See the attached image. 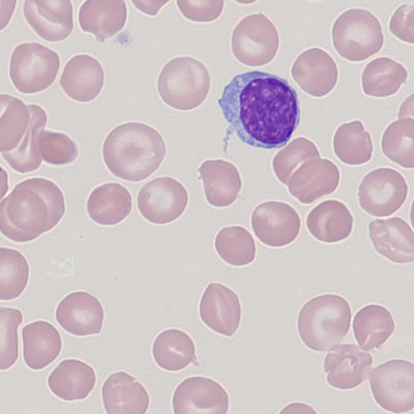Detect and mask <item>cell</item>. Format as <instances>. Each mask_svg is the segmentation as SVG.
Here are the masks:
<instances>
[{
  "mask_svg": "<svg viewBox=\"0 0 414 414\" xmlns=\"http://www.w3.org/2000/svg\"><path fill=\"white\" fill-rule=\"evenodd\" d=\"M208 203L215 207L231 205L242 187L241 178L235 166L221 160H207L198 169Z\"/></svg>",
  "mask_w": 414,
  "mask_h": 414,
  "instance_id": "cell-26",
  "label": "cell"
},
{
  "mask_svg": "<svg viewBox=\"0 0 414 414\" xmlns=\"http://www.w3.org/2000/svg\"><path fill=\"white\" fill-rule=\"evenodd\" d=\"M39 147L41 158L53 165L69 164L78 155L76 143L67 134L57 131L43 130Z\"/></svg>",
  "mask_w": 414,
  "mask_h": 414,
  "instance_id": "cell-40",
  "label": "cell"
},
{
  "mask_svg": "<svg viewBox=\"0 0 414 414\" xmlns=\"http://www.w3.org/2000/svg\"><path fill=\"white\" fill-rule=\"evenodd\" d=\"M319 158L320 155L315 144L304 137H299L294 139L275 156L272 160L273 171L279 180L287 185L293 173L303 162Z\"/></svg>",
  "mask_w": 414,
  "mask_h": 414,
  "instance_id": "cell-38",
  "label": "cell"
},
{
  "mask_svg": "<svg viewBox=\"0 0 414 414\" xmlns=\"http://www.w3.org/2000/svg\"><path fill=\"white\" fill-rule=\"evenodd\" d=\"M104 317V309L98 299L84 291L67 295L55 310L57 323L66 331L77 336L100 333Z\"/></svg>",
  "mask_w": 414,
  "mask_h": 414,
  "instance_id": "cell-15",
  "label": "cell"
},
{
  "mask_svg": "<svg viewBox=\"0 0 414 414\" xmlns=\"http://www.w3.org/2000/svg\"><path fill=\"white\" fill-rule=\"evenodd\" d=\"M104 73L97 59L88 55H77L65 64L60 85L71 99L88 102L102 90Z\"/></svg>",
  "mask_w": 414,
  "mask_h": 414,
  "instance_id": "cell-22",
  "label": "cell"
},
{
  "mask_svg": "<svg viewBox=\"0 0 414 414\" xmlns=\"http://www.w3.org/2000/svg\"><path fill=\"white\" fill-rule=\"evenodd\" d=\"M214 245L220 257L232 266H244L255 259L256 245L254 238L242 227L223 228L217 234Z\"/></svg>",
  "mask_w": 414,
  "mask_h": 414,
  "instance_id": "cell-36",
  "label": "cell"
},
{
  "mask_svg": "<svg viewBox=\"0 0 414 414\" xmlns=\"http://www.w3.org/2000/svg\"><path fill=\"white\" fill-rule=\"evenodd\" d=\"M60 66L59 55L36 42L24 43L14 49L10 60L9 75L21 93H37L55 81Z\"/></svg>",
  "mask_w": 414,
  "mask_h": 414,
  "instance_id": "cell-7",
  "label": "cell"
},
{
  "mask_svg": "<svg viewBox=\"0 0 414 414\" xmlns=\"http://www.w3.org/2000/svg\"><path fill=\"white\" fill-rule=\"evenodd\" d=\"M218 104L229 129L255 148L284 147L300 122L296 90L286 80L260 71L235 76Z\"/></svg>",
  "mask_w": 414,
  "mask_h": 414,
  "instance_id": "cell-1",
  "label": "cell"
},
{
  "mask_svg": "<svg viewBox=\"0 0 414 414\" xmlns=\"http://www.w3.org/2000/svg\"><path fill=\"white\" fill-rule=\"evenodd\" d=\"M156 363L162 369L177 371L195 363V345L184 331L170 329L162 331L156 338L152 348Z\"/></svg>",
  "mask_w": 414,
  "mask_h": 414,
  "instance_id": "cell-30",
  "label": "cell"
},
{
  "mask_svg": "<svg viewBox=\"0 0 414 414\" xmlns=\"http://www.w3.org/2000/svg\"><path fill=\"white\" fill-rule=\"evenodd\" d=\"M210 87V76L206 66L189 57H179L169 61L158 80V90L169 106L189 110L199 106Z\"/></svg>",
  "mask_w": 414,
  "mask_h": 414,
  "instance_id": "cell-5",
  "label": "cell"
},
{
  "mask_svg": "<svg viewBox=\"0 0 414 414\" xmlns=\"http://www.w3.org/2000/svg\"><path fill=\"white\" fill-rule=\"evenodd\" d=\"M22 322V313L17 308H0V369L6 370L18 358V328Z\"/></svg>",
  "mask_w": 414,
  "mask_h": 414,
  "instance_id": "cell-39",
  "label": "cell"
},
{
  "mask_svg": "<svg viewBox=\"0 0 414 414\" xmlns=\"http://www.w3.org/2000/svg\"><path fill=\"white\" fill-rule=\"evenodd\" d=\"M351 317L350 306L341 296H317L300 310L297 322L300 338L312 350H331L347 335Z\"/></svg>",
  "mask_w": 414,
  "mask_h": 414,
  "instance_id": "cell-4",
  "label": "cell"
},
{
  "mask_svg": "<svg viewBox=\"0 0 414 414\" xmlns=\"http://www.w3.org/2000/svg\"><path fill=\"white\" fill-rule=\"evenodd\" d=\"M199 313L202 321L212 330L232 336L241 320L239 297L226 285L210 283L201 297Z\"/></svg>",
  "mask_w": 414,
  "mask_h": 414,
  "instance_id": "cell-18",
  "label": "cell"
},
{
  "mask_svg": "<svg viewBox=\"0 0 414 414\" xmlns=\"http://www.w3.org/2000/svg\"><path fill=\"white\" fill-rule=\"evenodd\" d=\"M408 194L403 177L389 168L369 172L359 186L358 197L363 210L376 217L389 216L403 205Z\"/></svg>",
  "mask_w": 414,
  "mask_h": 414,
  "instance_id": "cell-10",
  "label": "cell"
},
{
  "mask_svg": "<svg viewBox=\"0 0 414 414\" xmlns=\"http://www.w3.org/2000/svg\"><path fill=\"white\" fill-rule=\"evenodd\" d=\"M413 5L404 4L394 13L389 21L391 33L407 43H413Z\"/></svg>",
  "mask_w": 414,
  "mask_h": 414,
  "instance_id": "cell-42",
  "label": "cell"
},
{
  "mask_svg": "<svg viewBox=\"0 0 414 414\" xmlns=\"http://www.w3.org/2000/svg\"><path fill=\"white\" fill-rule=\"evenodd\" d=\"M306 225L316 239L336 243L352 232L353 217L347 207L336 200H327L314 208L308 215Z\"/></svg>",
  "mask_w": 414,
  "mask_h": 414,
  "instance_id": "cell-28",
  "label": "cell"
},
{
  "mask_svg": "<svg viewBox=\"0 0 414 414\" xmlns=\"http://www.w3.org/2000/svg\"><path fill=\"white\" fill-rule=\"evenodd\" d=\"M102 398L108 414H144L149 404L146 388L124 371L108 377L102 387Z\"/></svg>",
  "mask_w": 414,
  "mask_h": 414,
  "instance_id": "cell-21",
  "label": "cell"
},
{
  "mask_svg": "<svg viewBox=\"0 0 414 414\" xmlns=\"http://www.w3.org/2000/svg\"><path fill=\"white\" fill-rule=\"evenodd\" d=\"M132 2L142 12L149 15H156L162 6L167 1H132Z\"/></svg>",
  "mask_w": 414,
  "mask_h": 414,
  "instance_id": "cell-43",
  "label": "cell"
},
{
  "mask_svg": "<svg viewBox=\"0 0 414 414\" xmlns=\"http://www.w3.org/2000/svg\"><path fill=\"white\" fill-rule=\"evenodd\" d=\"M177 3L185 17L200 22L216 20L223 8V1H177Z\"/></svg>",
  "mask_w": 414,
  "mask_h": 414,
  "instance_id": "cell-41",
  "label": "cell"
},
{
  "mask_svg": "<svg viewBox=\"0 0 414 414\" xmlns=\"http://www.w3.org/2000/svg\"><path fill=\"white\" fill-rule=\"evenodd\" d=\"M333 150L338 158L348 165H360L372 156L370 134L359 120L340 125L333 137Z\"/></svg>",
  "mask_w": 414,
  "mask_h": 414,
  "instance_id": "cell-34",
  "label": "cell"
},
{
  "mask_svg": "<svg viewBox=\"0 0 414 414\" xmlns=\"http://www.w3.org/2000/svg\"><path fill=\"white\" fill-rule=\"evenodd\" d=\"M407 77V71L401 64L388 57L376 58L363 71V90L368 96L386 97L395 94Z\"/></svg>",
  "mask_w": 414,
  "mask_h": 414,
  "instance_id": "cell-32",
  "label": "cell"
},
{
  "mask_svg": "<svg viewBox=\"0 0 414 414\" xmlns=\"http://www.w3.org/2000/svg\"><path fill=\"white\" fill-rule=\"evenodd\" d=\"M130 192L117 183H107L95 188L88 198L86 210L90 218L100 225H115L132 210Z\"/></svg>",
  "mask_w": 414,
  "mask_h": 414,
  "instance_id": "cell-27",
  "label": "cell"
},
{
  "mask_svg": "<svg viewBox=\"0 0 414 414\" xmlns=\"http://www.w3.org/2000/svg\"><path fill=\"white\" fill-rule=\"evenodd\" d=\"M31 120L28 131L17 148L10 152L1 153L13 170L26 173L37 170L41 165L39 141L41 132L47 122L46 111L39 106L28 105Z\"/></svg>",
  "mask_w": 414,
  "mask_h": 414,
  "instance_id": "cell-31",
  "label": "cell"
},
{
  "mask_svg": "<svg viewBox=\"0 0 414 414\" xmlns=\"http://www.w3.org/2000/svg\"><path fill=\"white\" fill-rule=\"evenodd\" d=\"M95 372L92 366L76 359L62 361L48 377L51 392L64 401L85 399L95 387Z\"/></svg>",
  "mask_w": 414,
  "mask_h": 414,
  "instance_id": "cell-25",
  "label": "cell"
},
{
  "mask_svg": "<svg viewBox=\"0 0 414 414\" xmlns=\"http://www.w3.org/2000/svg\"><path fill=\"white\" fill-rule=\"evenodd\" d=\"M279 43L276 27L262 13L244 17L235 27L231 38L235 57L249 66L268 64L275 56Z\"/></svg>",
  "mask_w": 414,
  "mask_h": 414,
  "instance_id": "cell-9",
  "label": "cell"
},
{
  "mask_svg": "<svg viewBox=\"0 0 414 414\" xmlns=\"http://www.w3.org/2000/svg\"><path fill=\"white\" fill-rule=\"evenodd\" d=\"M29 267L25 257L18 250L0 248V299L12 300L25 290Z\"/></svg>",
  "mask_w": 414,
  "mask_h": 414,
  "instance_id": "cell-37",
  "label": "cell"
},
{
  "mask_svg": "<svg viewBox=\"0 0 414 414\" xmlns=\"http://www.w3.org/2000/svg\"><path fill=\"white\" fill-rule=\"evenodd\" d=\"M332 40L341 57L352 62H361L380 50L383 35L374 15L365 9L352 8L335 21Z\"/></svg>",
  "mask_w": 414,
  "mask_h": 414,
  "instance_id": "cell-6",
  "label": "cell"
},
{
  "mask_svg": "<svg viewBox=\"0 0 414 414\" xmlns=\"http://www.w3.org/2000/svg\"><path fill=\"white\" fill-rule=\"evenodd\" d=\"M165 153V142L157 130L133 122L113 129L102 148L103 159L109 171L130 182L149 177L159 167Z\"/></svg>",
  "mask_w": 414,
  "mask_h": 414,
  "instance_id": "cell-3",
  "label": "cell"
},
{
  "mask_svg": "<svg viewBox=\"0 0 414 414\" xmlns=\"http://www.w3.org/2000/svg\"><path fill=\"white\" fill-rule=\"evenodd\" d=\"M0 151L10 152L25 136L31 120L29 106L9 94L0 96Z\"/></svg>",
  "mask_w": 414,
  "mask_h": 414,
  "instance_id": "cell-33",
  "label": "cell"
},
{
  "mask_svg": "<svg viewBox=\"0 0 414 414\" xmlns=\"http://www.w3.org/2000/svg\"><path fill=\"white\" fill-rule=\"evenodd\" d=\"M368 232L377 252L391 262L403 264L413 261V231L401 218L373 220L368 224Z\"/></svg>",
  "mask_w": 414,
  "mask_h": 414,
  "instance_id": "cell-20",
  "label": "cell"
},
{
  "mask_svg": "<svg viewBox=\"0 0 414 414\" xmlns=\"http://www.w3.org/2000/svg\"><path fill=\"white\" fill-rule=\"evenodd\" d=\"M23 358L33 370H41L51 364L60 355L62 338L51 323L38 320L26 324L22 329Z\"/></svg>",
  "mask_w": 414,
  "mask_h": 414,
  "instance_id": "cell-24",
  "label": "cell"
},
{
  "mask_svg": "<svg viewBox=\"0 0 414 414\" xmlns=\"http://www.w3.org/2000/svg\"><path fill=\"white\" fill-rule=\"evenodd\" d=\"M251 227L256 236L270 247L291 243L299 234L301 220L290 205L268 201L258 205L251 215Z\"/></svg>",
  "mask_w": 414,
  "mask_h": 414,
  "instance_id": "cell-13",
  "label": "cell"
},
{
  "mask_svg": "<svg viewBox=\"0 0 414 414\" xmlns=\"http://www.w3.org/2000/svg\"><path fill=\"white\" fill-rule=\"evenodd\" d=\"M340 180L338 167L327 159H312L303 162L288 182L290 194L301 203L309 204L333 192Z\"/></svg>",
  "mask_w": 414,
  "mask_h": 414,
  "instance_id": "cell-17",
  "label": "cell"
},
{
  "mask_svg": "<svg viewBox=\"0 0 414 414\" xmlns=\"http://www.w3.org/2000/svg\"><path fill=\"white\" fill-rule=\"evenodd\" d=\"M352 329L359 347L369 351L379 348L387 341L394 331L395 324L385 307L369 304L356 313Z\"/></svg>",
  "mask_w": 414,
  "mask_h": 414,
  "instance_id": "cell-29",
  "label": "cell"
},
{
  "mask_svg": "<svg viewBox=\"0 0 414 414\" xmlns=\"http://www.w3.org/2000/svg\"><path fill=\"white\" fill-rule=\"evenodd\" d=\"M228 406L226 390L215 380L202 376L189 377L182 380L172 397L175 414H225Z\"/></svg>",
  "mask_w": 414,
  "mask_h": 414,
  "instance_id": "cell-12",
  "label": "cell"
},
{
  "mask_svg": "<svg viewBox=\"0 0 414 414\" xmlns=\"http://www.w3.org/2000/svg\"><path fill=\"white\" fill-rule=\"evenodd\" d=\"M60 188L43 178L17 184L0 203V230L9 240L26 243L53 229L65 213Z\"/></svg>",
  "mask_w": 414,
  "mask_h": 414,
  "instance_id": "cell-2",
  "label": "cell"
},
{
  "mask_svg": "<svg viewBox=\"0 0 414 414\" xmlns=\"http://www.w3.org/2000/svg\"><path fill=\"white\" fill-rule=\"evenodd\" d=\"M414 120L400 117L385 129L382 138V150L393 162L406 169L414 166Z\"/></svg>",
  "mask_w": 414,
  "mask_h": 414,
  "instance_id": "cell-35",
  "label": "cell"
},
{
  "mask_svg": "<svg viewBox=\"0 0 414 414\" xmlns=\"http://www.w3.org/2000/svg\"><path fill=\"white\" fill-rule=\"evenodd\" d=\"M126 19L127 7L122 0H88L78 11L81 29L94 34L99 43L120 31Z\"/></svg>",
  "mask_w": 414,
  "mask_h": 414,
  "instance_id": "cell-23",
  "label": "cell"
},
{
  "mask_svg": "<svg viewBox=\"0 0 414 414\" xmlns=\"http://www.w3.org/2000/svg\"><path fill=\"white\" fill-rule=\"evenodd\" d=\"M369 383L376 403L394 413L414 407V365L403 359H392L373 369Z\"/></svg>",
  "mask_w": 414,
  "mask_h": 414,
  "instance_id": "cell-8",
  "label": "cell"
},
{
  "mask_svg": "<svg viewBox=\"0 0 414 414\" xmlns=\"http://www.w3.org/2000/svg\"><path fill=\"white\" fill-rule=\"evenodd\" d=\"M291 75L305 92L321 97L335 87L338 69L334 60L326 52L312 48L296 58L291 68Z\"/></svg>",
  "mask_w": 414,
  "mask_h": 414,
  "instance_id": "cell-19",
  "label": "cell"
},
{
  "mask_svg": "<svg viewBox=\"0 0 414 414\" xmlns=\"http://www.w3.org/2000/svg\"><path fill=\"white\" fill-rule=\"evenodd\" d=\"M27 23L43 39H66L74 28L73 8L69 0H26L23 6Z\"/></svg>",
  "mask_w": 414,
  "mask_h": 414,
  "instance_id": "cell-16",
  "label": "cell"
},
{
  "mask_svg": "<svg viewBox=\"0 0 414 414\" xmlns=\"http://www.w3.org/2000/svg\"><path fill=\"white\" fill-rule=\"evenodd\" d=\"M326 356L324 371L329 385L340 390L357 387L366 380L372 367V355L355 344L336 346Z\"/></svg>",
  "mask_w": 414,
  "mask_h": 414,
  "instance_id": "cell-14",
  "label": "cell"
},
{
  "mask_svg": "<svg viewBox=\"0 0 414 414\" xmlns=\"http://www.w3.org/2000/svg\"><path fill=\"white\" fill-rule=\"evenodd\" d=\"M188 199L186 190L181 183L170 177H162L149 181L141 188L137 206L146 220L164 224L181 215Z\"/></svg>",
  "mask_w": 414,
  "mask_h": 414,
  "instance_id": "cell-11",
  "label": "cell"
}]
</instances>
